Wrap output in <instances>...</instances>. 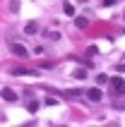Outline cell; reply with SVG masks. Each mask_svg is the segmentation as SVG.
Masks as SVG:
<instances>
[{"label": "cell", "instance_id": "1", "mask_svg": "<svg viewBox=\"0 0 125 127\" xmlns=\"http://www.w3.org/2000/svg\"><path fill=\"white\" fill-rule=\"evenodd\" d=\"M111 86H113V94H125V79L123 77H113Z\"/></svg>", "mask_w": 125, "mask_h": 127}, {"label": "cell", "instance_id": "2", "mask_svg": "<svg viewBox=\"0 0 125 127\" xmlns=\"http://www.w3.org/2000/svg\"><path fill=\"white\" fill-rule=\"evenodd\" d=\"M10 50H12L14 55H19V58H27V48L22 43H10Z\"/></svg>", "mask_w": 125, "mask_h": 127}, {"label": "cell", "instance_id": "3", "mask_svg": "<svg viewBox=\"0 0 125 127\" xmlns=\"http://www.w3.org/2000/svg\"><path fill=\"white\" fill-rule=\"evenodd\" d=\"M0 96H2V98H5V101H14V98H17V94H14L12 89H10V86H5V89L0 91Z\"/></svg>", "mask_w": 125, "mask_h": 127}, {"label": "cell", "instance_id": "4", "mask_svg": "<svg viewBox=\"0 0 125 127\" xmlns=\"http://www.w3.org/2000/svg\"><path fill=\"white\" fill-rule=\"evenodd\" d=\"M87 98L89 101H101V91H99V89H89V91H87Z\"/></svg>", "mask_w": 125, "mask_h": 127}, {"label": "cell", "instance_id": "5", "mask_svg": "<svg viewBox=\"0 0 125 127\" xmlns=\"http://www.w3.org/2000/svg\"><path fill=\"white\" fill-rule=\"evenodd\" d=\"M12 74H17V77H19V74H36V72H34V70H29V67H14Z\"/></svg>", "mask_w": 125, "mask_h": 127}, {"label": "cell", "instance_id": "6", "mask_svg": "<svg viewBox=\"0 0 125 127\" xmlns=\"http://www.w3.org/2000/svg\"><path fill=\"white\" fill-rule=\"evenodd\" d=\"M24 31H27V34H36V31H39V24H36V22H29L27 27H24Z\"/></svg>", "mask_w": 125, "mask_h": 127}, {"label": "cell", "instance_id": "7", "mask_svg": "<svg viewBox=\"0 0 125 127\" xmlns=\"http://www.w3.org/2000/svg\"><path fill=\"white\" fill-rule=\"evenodd\" d=\"M75 79H87V70L84 67H79V70H75V74H72Z\"/></svg>", "mask_w": 125, "mask_h": 127}, {"label": "cell", "instance_id": "8", "mask_svg": "<svg viewBox=\"0 0 125 127\" xmlns=\"http://www.w3.org/2000/svg\"><path fill=\"white\" fill-rule=\"evenodd\" d=\"M113 108L116 110H125V98H116L113 101Z\"/></svg>", "mask_w": 125, "mask_h": 127}, {"label": "cell", "instance_id": "9", "mask_svg": "<svg viewBox=\"0 0 125 127\" xmlns=\"http://www.w3.org/2000/svg\"><path fill=\"white\" fill-rule=\"evenodd\" d=\"M27 110H29V113H36V110H39V101H29V103H27Z\"/></svg>", "mask_w": 125, "mask_h": 127}, {"label": "cell", "instance_id": "10", "mask_svg": "<svg viewBox=\"0 0 125 127\" xmlns=\"http://www.w3.org/2000/svg\"><path fill=\"white\" fill-rule=\"evenodd\" d=\"M62 12L67 14V17H72V14H75V7L70 5V2H65V5H62Z\"/></svg>", "mask_w": 125, "mask_h": 127}, {"label": "cell", "instance_id": "11", "mask_svg": "<svg viewBox=\"0 0 125 127\" xmlns=\"http://www.w3.org/2000/svg\"><path fill=\"white\" fill-rule=\"evenodd\" d=\"M75 24H77L79 29H87V19H84V17H77V19H75Z\"/></svg>", "mask_w": 125, "mask_h": 127}, {"label": "cell", "instance_id": "12", "mask_svg": "<svg viewBox=\"0 0 125 127\" xmlns=\"http://www.w3.org/2000/svg\"><path fill=\"white\" fill-rule=\"evenodd\" d=\"M108 82V74H96V84H106Z\"/></svg>", "mask_w": 125, "mask_h": 127}, {"label": "cell", "instance_id": "13", "mask_svg": "<svg viewBox=\"0 0 125 127\" xmlns=\"http://www.w3.org/2000/svg\"><path fill=\"white\" fill-rule=\"evenodd\" d=\"M10 10H12V12H17V10H19V2H17V0H12V2H10Z\"/></svg>", "mask_w": 125, "mask_h": 127}, {"label": "cell", "instance_id": "14", "mask_svg": "<svg viewBox=\"0 0 125 127\" xmlns=\"http://www.w3.org/2000/svg\"><path fill=\"white\" fill-rule=\"evenodd\" d=\"M65 96H67V98H77L79 94H77V91H72V89H70V91H65Z\"/></svg>", "mask_w": 125, "mask_h": 127}, {"label": "cell", "instance_id": "15", "mask_svg": "<svg viewBox=\"0 0 125 127\" xmlns=\"http://www.w3.org/2000/svg\"><path fill=\"white\" fill-rule=\"evenodd\" d=\"M116 2H118V0H104V5H108V7H111V5H116Z\"/></svg>", "mask_w": 125, "mask_h": 127}, {"label": "cell", "instance_id": "16", "mask_svg": "<svg viewBox=\"0 0 125 127\" xmlns=\"http://www.w3.org/2000/svg\"><path fill=\"white\" fill-rule=\"evenodd\" d=\"M118 72H125V65H118Z\"/></svg>", "mask_w": 125, "mask_h": 127}, {"label": "cell", "instance_id": "17", "mask_svg": "<svg viewBox=\"0 0 125 127\" xmlns=\"http://www.w3.org/2000/svg\"><path fill=\"white\" fill-rule=\"evenodd\" d=\"M79 2H87V0H79Z\"/></svg>", "mask_w": 125, "mask_h": 127}]
</instances>
